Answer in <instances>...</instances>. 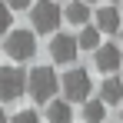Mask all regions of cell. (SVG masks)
<instances>
[{
	"label": "cell",
	"instance_id": "cell-5",
	"mask_svg": "<svg viewBox=\"0 0 123 123\" xmlns=\"http://www.w3.org/2000/svg\"><path fill=\"white\" fill-rule=\"evenodd\" d=\"M30 73H23L20 67H3L0 70V100H20L27 93Z\"/></svg>",
	"mask_w": 123,
	"mask_h": 123
},
{
	"label": "cell",
	"instance_id": "cell-16",
	"mask_svg": "<svg viewBox=\"0 0 123 123\" xmlns=\"http://www.w3.org/2000/svg\"><path fill=\"white\" fill-rule=\"evenodd\" d=\"M7 3H10V10H27L33 0H7Z\"/></svg>",
	"mask_w": 123,
	"mask_h": 123
},
{
	"label": "cell",
	"instance_id": "cell-17",
	"mask_svg": "<svg viewBox=\"0 0 123 123\" xmlns=\"http://www.w3.org/2000/svg\"><path fill=\"white\" fill-rule=\"evenodd\" d=\"M0 123H7V113H3V106H0Z\"/></svg>",
	"mask_w": 123,
	"mask_h": 123
},
{
	"label": "cell",
	"instance_id": "cell-9",
	"mask_svg": "<svg viewBox=\"0 0 123 123\" xmlns=\"http://www.w3.org/2000/svg\"><path fill=\"white\" fill-rule=\"evenodd\" d=\"M100 100L106 103V106H117V103H123V80H117V77L103 80V83H100Z\"/></svg>",
	"mask_w": 123,
	"mask_h": 123
},
{
	"label": "cell",
	"instance_id": "cell-3",
	"mask_svg": "<svg viewBox=\"0 0 123 123\" xmlns=\"http://www.w3.org/2000/svg\"><path fill=\"white\" fill-rule=\"evenodd\" d=\"M63 20V10L53 0H37V7H30V23L37 33H53Z\"/></svg>",
	"mask_w": 123,
	"mask_h": 123
},
{
	"label": "cell",
	"instance_id": "cell-1",
	"mask_svg": "<svg viewBox=\"0 0 123 123\" xmlns=\"http://www.w3.org/2000/svg\"><path fill=\"white\" fill-rule=\"evenodd\" d=\"M60 90V80L53 73V67H33L30 70V80H27V93L37 103H50L53 93Z\"/></svg>",
	"mask_w": 123,
	"mask_h": 123
},
{
	"label": "cell",
	"instance_id": "cell-8",
	"mask_svg": "<svg viewBox=\"0 0 123 123\" xmlns=\"http://www.w3.org/2000/svg\"><path fill=\"white\" fill-rule=\"evenodd\" d=\"M97 27H100L103 33H117V30H123L120 10H117V7H100V10H97Z\"/></svg>",
	"mask_w": 123,
	"mask_h": 123
},
{
	"label": "cell",
	"instance_id": "cell-13",
	"mask_svg": "<svg viewBox=\"0 0 123 123\" xmlns=\"http://www.w3.org/2000/svg\"><path fill=\"white\" fill-rule=\"evenodd\" d=\"M100 27H90V23H86V27H83L80 30V37H77V40H80V50H97V47H100Z\"/></svg>",
	"mask_w": 123,
	"mask_h": 123
},
{
	"label": "cell",
	"instance_id": "cell-7",
	"mask_svg": "<svg viewBox=\"0 0 123 123\" xmlns=\"http://www.w3.org/2000/svg\"><path fill=\"white\" fill-rule=\"evenodd\" d=\"M93 53H97V70H103V73H113V70L123 63V53H120L117 43H100Z\"/></svg>",
	"mask_w": 123,
	"mask_h": 123
},
{
	"label": "cell",
	"instance_id": "cell-19",
	"mask_svg": "<svg viewBox=\"0 0 123 123\" xmlns=\"http://www.w3.org/2000/svg\"><path fill=\"white\" fill-rule=\"evenodd\" d=\"M110 3H120V0H110Z\"/></svg>",
	"mask_w": 123,
	"mask_h": 123
},
{
	"label": "cell",
	"instance_id": "cell-2",
	"mask_svg": "<svg viewBox=\"0 0 123 123\" xmlns=\"http://www.w3.org/2000/svg\"><path fill=\"white\" fill-rule=\"evenodd\" d=\"M3 53L10 57V60H30L33 53H37V37H33V30H7V40H3Z\"/></svg>",
	"mask_w": 123,
	"mask_h": 123
},
{
	"label": "cell",
	"instance_id": "cell-14",
	"mask_svg": "<svg viewBox=\"0 0 123 123\" xmlns=\"http://www.w3.org/2000/svg\"><path fill=\"white\" fill-rule=\"evenodd\" d=\"M10 123H40V117H37L33 110H20V113H17Z\"/></svg>",
	"mask_w": 123,
	"mask_h": 123
},
{
	"label": "cell",
	"instance_id": "cell-10",
	"mask_svg": "<svg viewBox=\"0 0 123 123\" xmlns=\"http://www.w3.org/2000/svg\"><path fill=\"white\" fill-rule=\"evenodd\" d=\"M47 120H50V123H70V120H73L70 100H67V97H63V100H50V106H47Z\"/></svg>",
	"mask_w": 123,
	"mask_h": 123
},
{
	"label": "cell",
	"instance_id": "cell-6",
	"mask_svg": "<svg viewBox=\"0 0 123 123\" xmlns=\"http://www.w3.org/2000/svg\"><path fill=\"white\" fill-rule=\"evenodd\" d=\"M77 50H80V40H73V37H67V33H57V37L50 40V57L57 63H73L77 60Z\"/></svg>",
	"mask_w": 123,
	"mask_h": 123
},
{
	"label": "cell",
	"instance_id": "cell-12",
	"mask_svg": "<svg viewBox=\"0 0 123 123\" xmlns=\"http://www.w3.org/2000/svg\"><path fill=\"white\" fill-rule=\"evenodd\" d=\"M83 120L86 123H103L106 120V103L103 100H86L83 103Z\"/></svg>",
	"mask_w": 123,
	"mask_h": 123
},
{
	"label": "cell",
	"instance_id": "cell-15",
	"mask_svg": "<svg viewBox=\"0 0 123 123\" xmlns=\"http://www.w3.org/2000/svg\"><path fill=\"white\" fill-rule=\"evenodd\" d=\"M3 30H13L10 27V3H0V33Z\"/></svg>",
	"mask_w": 123,
	"mask_h": 123
},
{
	"label": "cell",
	"instance_id": "cell-11",
	"mask_svg": "<svg viewBox=\"0 0 123 123\" xmlns=\"http://www.w3.org/2000/svg\"><path fill=\"white\" fill-rule=\"evenodd\" d=\"M63 17H67V23H73V27H86V23H90V3H83V0L70 3V7L63 10Z\"/></svg>",
	"mask_w": 123,
	"mask_h": 123
},
{
	"label": "cell",
	"instance_id": "cell-20",
	"mask_svg": "<svg viewBox=\"0 0 123 123\" xmlns=\"http://www.w3.org/2000/svg\"><path fill=\"white\" fill-rule=\"evenodd\" d=\"M120 40H123V30H120Z\"/></svg>",
	"mask_w": 123,
	"mask_h": 123
},
{
	"label": "cell",
	"instance_id": "cell-18",
	"mask_svg": "<svg viewBox=\"0 0 123 123\" xmlns=\"http://www.w3.org/2000/svg\"><path fill=\"white\" fill-rule=\"evenodd\" d=\"M83 3H93V0H83Z\"/></svg>",
	"mask_w": 123,
	"mask_h": 123
},
{
	"label": "cell",
	"instance_id": "cell-4",
	"mask_svg": "<svg viewBox=\"0 0 123 123\" xmlns=\"http://www.w3.org/2000/svg\"><path fill=\"white\" fill-rule=\"evenodd\" d=\"M60 86H63V97H67L70 103H86L90 100V73L80 70V67L67 70L63 80H60Z\"/></svg>",
	"mask_w": 123,
	"mask_h": 123
}]
</instances>
